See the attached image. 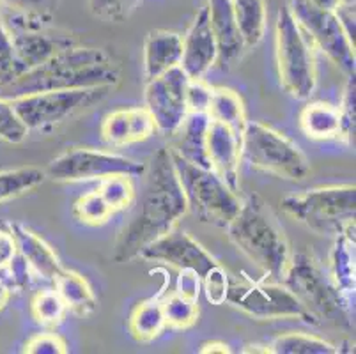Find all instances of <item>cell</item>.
Instances as JSON below:
<instances>
[{"instance_id": "cell-1", "label": "cell", "mask_w": 356, "mask_h": 354, "mask_svg": "<svg viewBox=\"0 0 356 354\" xmlns=\"http://www.w3.org/2000/svg\"><path fill=\"white\" fill-rule=\"evenodd\" d=\"M140 197L135 202V213L122 227L114 246L115 262L138 259L149 243L156 241L168 230L177 227L188 211L183 188L177 179L170 149H160L145 165L142 174Z\"/></svg>"}, {"instance_id": "cell-2", "label": "cell", "mask_w": 356, "mask_h": 354, "mask_svg": "<svg viewBox=\"0 0 356 354\" xmlns=\"http://www.w3.org/2000/svg\"><path fill=\"white\" fill-rule=\"evenodd\" d=\"M119 82V70L102 48H80L76 45L55 54L47 63L25 71L15 82L0 89V97L16 99L44 90L95 89Z\"/></svg>"}, {"instance_id": "cell-3", "label": "cell", "mask_w": 356, "mask_h": 354, "mask_svg": "<svg viewBox=\"0 0 356 354\" xmlns=\"http://www.w3.org/2000/svg\"><path fill=\"white\" fill-rule=\"evenodd\" d=\"M229 239L262 275L282 280L293 252L273 211L259 195L241 200V209L227 225Z\"/></svg>"}, {"instance_id": "cell-4", "label": "cell", "mask_w": 356, "mask_h": 354, "mask_svg": "<svg viewBox=\"0 0 356 354\" xmlns=\"http://www.w3.org/2000/svg\"><path fill=\"white\" fill-rule=\"evenodd\" d=\"M282 280L284 285L300 300V303L316 317L317 323H351V296L337 287L332 275L312 253H293Z\"/></svg>"}, {"instance_id": "cell-5", "label": "cell", "mask_w": 356, "mask_h": 354, "mask_svg": "<svg viewBox=\"0 0 356 354\" xmlns=\"http://www.w3.org/2000/svg\"><path fill=\"white\" fill-rule=\"evenodd\" d=\"M282 209L291 218L319 236H341L355 232L356 188L355 184H333L289 195Z\"/></svg>"}, {"instance_id": "cell-6", "label": "cell", "mask_w": 356, "mask_h": 354, "mask_svg": "<svg viewBox=\"0 0 356 354\" xmlns=\"http://www.w3.org/2000/svg\"><path fill=\"white\" fill-rule=\"evenodd\" d=\"M188 209L204 223L227 227L241 209V199L211 168L197 167L170 151Z\"/></svg>"}, {"instance_id": "cell-7", "label": "cell", "mask_w": 356, "mask_h": 354, "mask_svg": "<svg viewBox=\"0 0 356 354\" xmlns=\"http://www.w3.org/2000/svg\"><path fill=\"white\" fill-rule=\"evenodd\" d=\"M241 158L252 168L280 179L303 181L310 174V163L300 145L264 122H247L241 133Z\"/></svg>"}, {"instance_id": "cell-8", "label": "cell", "mask_w": 356, "mask_h": 354, "mask_svg": "<svg viewBox=\"0 0 356 354\" xmlns=\"http://www.w3.org/2000/svg\"><path fill=\"white\" fill-rule=\"evenodd\" d=\"M275 50L280 83L296 99H309L317 83L312 41L294 19L289 8H282L275 27Z\"/></svg>"}, {"instance_id": "cell-9", "label": "cell", "mask_w": 356, "mask_h": 354, "mask_svg": "<svg viewBox=\"0 0 356 354\" xmlns=\"http://www.w3.org/2000/svg\"><path fill=\"white\" fill-rule=\"evenodd\" d=\"M225 301L252 319H298L309 324H319L284 284L231 278Z\"/></svg>"}, {"instance_id": "cell-10", "label": "cell", "mask_w": 356, "mask_h": 354, "mask_svg": "<svg viewBox=\"0 0 356 354\" xmlns=\"http://www.w3.org/2000/svg\"><path fill=\"white\" fill-rule=\"evenodd\" d=\"M108 89L110 87L44 90L11 99V105L18 119L31 131L66 121L67 117L74 115L80 110L102 102Z\"/></svg>"}, {"instance_id": "cell-11", "label": "cell", "mask_w": 356, "mask_h": 354, "mask_svg": "<svg viewBox=\"0 0 356 354\" xmlns=\"http://www.w3.org/2000/svg\"><path fill=\"white\" fill-rule=\"evenodd\" d=\"M144 170V163L129 160L115 152L90 147H71L55 156L48 163L44 174L57 183H80V181H102L115 174L142 177Z\"/></svg>"}, {"instance_id": "cell-12", "label": "cell", "mask_w": 356, "mask_h": 354, "mask_svg": "<svg viewBox=\"0 0 356 354\" xmlns=\"http://www.w3.org/2000/svg\"><path fill=\"white\" fill-rule=\"evenodd\" d=\"M289 11L293 13L300 27L309 39L342 73H355L356 58L355 45L342 29L335 11H326L312 6L309 0H291Z\"/></svg>"}, {"instance_id": "cell-13", "label": "cell", "mask_w": 356, "mask_h": 354, "mask_svg": "<svg viewBox=\"0 0 356 354\" xmlns=\"http://www.w3.org/2000/svg\"><path fill=\"white\" fill-rule=\"evenodd\" d=\"M190 78L181 67L165 71L160 77L147 80L144 99L145 108L153 117L156 131L172 136L188 115L186 83Z\"/></svg>"}, {"instance_id": "cell-14", "label": "cell", "mask_w": 356, "mask_h": 354, "mask_svg": "<svg viewBox=\"0 0 356 354\" xmlns=\"http://www.w3.org/2000/svg\"><path fill=\"white\" fill-rule=\"evenodd\" d=\"M144 261L163 262L170 268L179 269H193L200 278L211 269L213 266L218 264L208 250L204 248L195 238H192L188 232L174 227L168 230L156 241L149 243L138 255Z\"/></svg>"}, {"instance_id": "cell-15", "label": "cell", "mask_w": 356, "mask_h": 354, "mask_svg": "<svg viewBox=\"0 0 356 354\" xmlns=\"http://www.w3.org/2000/svg\"><path fill=\"white\" fill-rule=\"evenodd\" d=\"M218 47L209 25L208 6H202L183 38V57L179 67L190 80H202L216 64Z\"/></svg>"}, {"instance_id": "cell-16", "label": "cell", "mask_w": 356, "mask_h": 354, "mask_svg": "<svg viewBox=\"0 0 356 354\" xmlns=\"http://www.w3.org/2000/svg\"><path fill=\"white\" fill-rule=\"evenodd\" d=\"M206 154L213 172L225 181L231 190L239 191L241 167V136L222 122L209 121L206 135Z\"/></svg>"}, {"instance_id": "cell-17", "label": "cell", "mask_w": 356, "mask_h": 354, "mask_svg": "<svg viewBox=\"0 0 356 354\" xmlns=\"http://www.w3.org/2000/svg\"><path fill=\"white\" fill-rule=\"evenodd\" d=\"M154 131L156 126L145 106L115 110L105 117L102 124L103 140L112 147L144 142L153 136Z\"/></svg>"}, {"instance_id": "cell-18", "label": "cell", "mask_w": 356, "mask_h": 354, "mask_svg": "<svg viewBox=\"0 0 356 354\" xmlns=\"http://www.w3.org/2000/svg\"><path fill=\"white\" fill-rule=\"evenodd\" d=\"M206 6L209 13V25L218 47L216 63L222 64L223 70L234 66L247 48L236 24L232 0H208Z\"/></svg>"}, {"instance_id": "cell-19", "label": "cell", "mask_w": 356, "mask_h": 354, "mask_svg": "<svg viewBox=\"0 0 356 354\" xmlns=\"http://www.w3.org/2000/svg\"><path fill=\"white\" fill-rule=\"evenodd\" d=\"M183 57V35L172 31L149 32L144 43V74L147 80L179 67Z\"/></svg>"}, {"instance_id": "cell-20", "label": "cell", "mask_w": 356, "mask_h": 354, "mask_svg": "<svg viewBox=\"0 0 356 354\" xmlns=\"http://www.w3.org/2000/svg\"><path fill=\"white\" fill-rule=\"evenodd\" d=\"M9 230L15 236L18 252L27 259L34 275L44 278V280H54L63 271L64 268L57 257V253L51 250V246L43 238H40L38 234L32 232L27 227L20 225V223H11Z\"/></svg>"}, {"instance_id": "cell-21", "label": "cell", "mask_w": 356, "mask_h": 354, "mask_svg": "<svg viewBox=\"0 0 356 354\" xmlns=\"http://www.w3.org/2000/svg\"><path fill=\"white\" fill-rule=\"evenodd\" d=\"M209 121L211 119H209L208 113L188 112L177 131L172 135L176 136V142H174V147L170 151L177 152L181 158L197 165V167L211 168L208 154H206V135H208Z\"/></svg>"}, {"instance_id": "cell-22", "label": "cell", "mask_w": 356, "mask_h": 354, "mask_svg": "<svg viewBox=\"0 0 356 354\" xmlns=\"http://www.w3.org/2000/svg\"><path fill=\"white\" fill-rule=\"evenodd\" d=\"M55 291L63 298L67 310L79 314V316H90L98 307L96 294L83 275L71 269L63 271L54 278Z\"/></svg>"}, {"instance_id": "cell-23", "label": "cell", "mask_w": 356, "mask_h": 354, "mask_svg": "<svg viewBox=\"0 0 356 354\" xmlns=\"http://www.w3.org/2000/svg\"><path fill=\"white\" fill-rule=\"evenodd\" d=\"M330 275L344 294L355 296V232H346L335 238L330 253Z\"/></svg>"}, {"instance_id": "cell-24", "label": "cell", "mask_w": 356, "mask_h": 354, "mask_svg": "<svg viewBox=\"0 0 356 354\" xmlns=\"http://www.w3.org/2000/svg\"><path fill=\"white\" fill-rule=\"evenodd\" d=\"M300 128L312 140H333L341 133L339 108L330 103H310L300 113Z\"/></svg>"}, {"instance_id": "cell-25", "label": "cell", "mask_w": 356, "mask_h": 354, "mask_svg": "<svg viewBox=\"0 0 356 354\" xmlns=\"http://www.w3.org/2000/svg\"><path fill=\"white\" fill-rule=\"evenodd\" d=\"M232 9L245 48L257 47L266 34V0H232Z\"/></svg>"}, {"instance_id": "cell-26", "label": "cell", "mask_w": 356, "mask_h": 354, "mask_svg": "<svg viewBox=\"0 0 356 354\" xmlns=\"http://www.w3.org/2000/svg\"><path fill=\"white\" fill-rule=\"evenodd\" d=\"M128 328L129 333L138 342H151V340L158 339L167 328L161 300L149 298V300L137 303L129 316Z\"/></svg>"}, {"instance_id": "cell-27", "label": "cell", "mask_w": 356, "mask_h": 354, "mask_svg": "<svg viewBox=\"0 0 356 354\" xmlns=\"http://www.w3.org/2000/svg\"><path fill=\"white\" fill-rule=\"evenodd\" d=\"M208 115L211 121L229 126L239 136H241L243 129H245L248 122L243 99L236 90L227 89V87H216V89H213Z\"/></svg>"}, {"instance_id": "cell-28", "label": "cell", "mask_w": 356, "mask_h": 354, "mask_svg": "<svg viewBox=\"0 0 356 354\" xmlns=\"http://www.w3.org/2000/svg\"><path fill=\"white\" fill-rule=\"evenodd\" d=\"M270 351L275 354H337L339 346L309 333H286L270 344Z\"/></svg>"}, {"instance_id": "cell-29", "label": "cell", "mask_w": 356, "mask_h": 354, "mask_svg": "<svg viewBox=\"0 0 356 354\" xmlns=\"http://www.w3.org/2000/svg\"><path fill=\"white\" fill-rule=\"evenodd\" d=\"M47 174L41 168L22 167L13 170H0V204L16 199L34 190L44 181Z\"/></svg>"}, {"instance_id": "cell-30", "label": "cell", "mask_w": 356, "mask_h": 354, "mask_svg": "<svg viewBox=\"0 0 356 354\" xmlns=\"http://www.w3.org/2000/svg\"><path fill=\"white\" fill-rule=\"evenodd\" d=\"M98 191L103 200L108 204L110 209L115 213V211L126 209V207L134 204L137 188H135L131 175L115 174L99 181Z\"/></svg>"}, {"instance_id": "cell-31", "label": "cell", "mask_w": 356, "mask_h": 354, "mask_svg": "<svg viewBox=\"0 0 356 354\" xmlns=\"http://www.w3.org/2000/svg\"><path fill=\"white\" fill-rule=\"evenodd\" d=\"M32 317L43 326H55L66 317L67 307L55 289H43L32 298Z\"/></svg>"}, {"instance_id": "cell-32", "label": "cell", "mask_w": 356, "mask_h": 354, "mask_svg": "<svg viewBox=\"0 0 356 354\" xmlns=\"http://www.w3.org/2000/svg\"><path fill=\"white\" fill-rule=\"evenodd\" d=\"M161 305H163L167 326L170 328L186 330V328H192L199 319V301L188 300V298L181 296L177 292L165 298Z\"/></svg>"}, {"instance_id": "cell-33", "label": "cell", "mask_w": 356, "mask_h": 354, "mask_svg": "<svg viewBox=\"0 0 356 354\" xmlns=\"http://www.w3.org/2000/svg\"><path fill=\"white\" fill-rule=\"evenodd\" d=\"M73 214L74 218L79 220V222H82L83 225L98 227L108 222V218L114 214V211L110 209L108 204L103 200L99 191L95 190L82 195V197L74 202Z\"/></svg>"}, {"instance_id": "cell-34", "label": "cell", "mask_w": 356, "mask_h": 354, "mask_svg": "<svg viewBox=\"0 0 356 354\" xmlns=\"http://www.w3.org/2000/svg\"><path fill=\"white\" fill-rule=\"evenodd\" d=\"M25 71L27 70L16 55L11 35L0 19V89L15 82L16 78L22 77Z\"/></svg>"}, {"instance_id": "cell-35", "label": "cell", "mask_w": 356, "mask_h": 354, "mask_svg": "<svg viewBox=\"0 0 356 354\" xmlns=\"http://www.w3.org/2000/svg\"><path fill=\"white\" fill-rule=\"evenodd\" d=\"M356 80L355 73L348 74V83H346L344 96H342L341 106H339V115H341V133L339 138L348 145H355V126H356Z\"/></svg>"}, {"instance_id": "cell-36", "label": "cell", "mask_w": 356, "mask_h": 354, "mask_svg": "<svg viewBox=\"0 0 356 354\" xmlns=\"http://www.w3.org/2000/svg\"><path fill=\"white\" fill-rule=\"evenodd\" d=\"M231 275L220 264H215L200 278V292L211 305H223L229 292Z\"/></svg>"}, {"instance_id": "cell-37", "label": "cell", "mask_w": 356, "mask_h": 354, "mask_svg": "<svg viewBox=\"0 0 356 354\" xmlns=\"http://www.w3.org/2000/svg\"><path fill=\"white\" fill-rule=\"evenodd\" d=\"M29 129L18 119L11 102L0 97V140L9 144H22L27 138Z\"/></svg>"}, {"instance_id": "cell-38", "label": "cell", "mask_w": 356, "mask_h": 354, "mask_svg": "<svg viewBox=\"0 0 356 354\" xmlns=\"http://www.w3.org/2000/svg\"><path fill=\"white\" fill-rule=\"evenodd\" d=\"M142 0H89L90 13L105 22H122L138 8Z\"/></svg>"}, {"instance_id": "cell-39", "label": "cell", "mask_w": 356, "mask_h": 354, "mask_svg": "<svg viewBox=\"0 0 356 354\" xmlns=\"http://www.w3.org/2000/svg\"><path fill=\"white\" fill-rule=\"evenodd\" d=\"M24 353L29 354H66L67 344L57 333L44 331V333H35L34 337L25 342Z\"/></svg>"}, {"instance_id": "cell-40", "label": "cell", "mask_w": 356, "mask_h": 354, "mask_svg": "<svg viewBox=\"0 0 356 354\" xmlns=\"http://www.w3.org/2000/svg\"><path fill=\"white\" fill-rule=\"evenodd\" d=\"M55 6L57 0H0V8H8L9 11L22 13V15L43 16V18H50Z\"/></svg>"}, {"instance_id": "cell-41", "label": "cell", "mask_w": 356, "mask_h": 354, "mask_svg": "<svg viewBox=\"0 0 356 354\" xmlns=\"http://www.w3.org/2000/svg\"><path fill=\"white\" fill-rule=\"evenodd\" d=\"M211 94L213 87L206 86L202 80H188V83H186V106H188V112L208 113Z\"/></svg>"}, {"instance_id": "cell-42", "label": "cell", "mask_w": 356, "mask_h": 354, "mask_svg": "<svg viewBox=\"0 0 356 354\" xmlns=\"http://www.w3.org/2000/svg\"><path fill=\"white\" fill-rule=\"evenodd\" d=\"M6 269H8L9 273L13 287L18 289V291H25V289L31 287L34 271H32L31 264H29L27 259H25L20 252H16V255L13 257V261L9 262Z\"/></svg>"}, {"instance_id": "cell-43", "label": "cell", "mask_w": 356, "mask_h": 354, "mask_svg": "<svg viewBox=\"0 0 356 354\" xmlns=\"http://www.w3.org/2000/svg\"><path fill=\"white\" fill-rule=\"evenodd\" d=\"M181 296L188 298V300L199 301L200 296V277L193 269H179V277H177L176 291Z\"/></svg>"}, {"instance_id": "cell-44", "label": "cell", "mask_w": 356, "mask_h": 354, "mask_svg": "<svg viewBox=\"0 0 356 354\" xmlns=\"http://www.w3.org/2000/svg\"><path fill=\"white\" fill-rule=\"evenodd\" d=\"M16 252H18V246H16V239L11 230L0 229V271L8 268Z\"/></svg>"}, {"instance_id": "cell-45", "label": "cell", "mask_w": 356, "mask_h": 354, "mask_svg": "<svg viewBox=\"0 0 356 354\" xmlns=\"http://www.w3.org/2000/svg\"><path fill=\"white\" fill-rule=\"evenodd\" d=\"M199 353L200 354H215V353L229 354V353H232V349L225 342H220V340H211V342H204L202 346H200Z\"/></svg>"}, {"instance_id": "cell-46", "label": "cell", "mask_w": 356, "mask_h": 354, "mask_svg": "<svg viewBox=\"0 0 356 354\" xmlns=\"http://www.w3.org/2000/svg\"><path fill=\"white\" fill-rule=\"evenodd\" d=\"M310 4L316 6L319 9H326V11H335V8L341 4L342 0H309Z\"/></svg>"}, {"instance_id": "cell-47", "label": "cell", "mask_w": 356, "mask_h": 354, "mask_svg": "<svg viewBox=\"0 0 356 354\" xmlns=\"http://www.w3.org/2000/svg\"><path fill=\"white\" fill-rule=\"evenodd\" d=\"M243 353H262V354H268L271 353L270 351V344L268 346H261V344H252V346H247L243 349Z\"/></svg>"}, {"instance_id": "cell-48", "label": "cell", "mask_w": 356, "mask_h": 354, "mask_svg": "<svg viewBox=\"0 0 356 354\" xmlns=\"http://www.w3.org/2000/svg\"><path fill=\"white\" fill-rule=\"evenodd\" d=\"M9 301V287L4 284V282H0V310L8 305Z\"/></svg>"}, {"instance_id": "cell-49", "label": "cell", "mask_w": 356, "mask_h": 354, "mask_svg": "<svg viewBox=\"0 0 356 354\" xmlns=\"http://www.w3.org/2000/svg\"><path fill=\"white\" fill-rule=\"evenodd\" d=\"M342 2H355V0H342Z\"/></svg>"}, {"instance_id": "cell-50", "label": "cell", "mask_w": 356, "mask_h": 354, "mask_svg": "<svg viewBox=\"0 0 356 354\" xmlns=\"http://www.w3.org/2000/svg\"><path fill=\"white\" fill-rule=\"evenodd\" d=\"M0 15H2V13H0Z\"/></svg>"}]
</instances>
